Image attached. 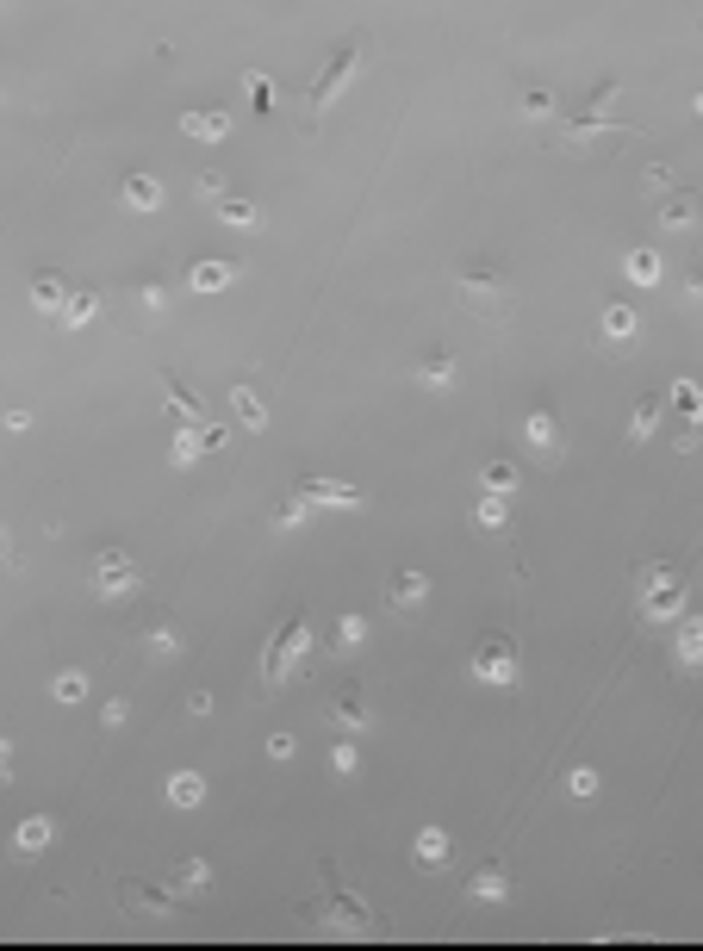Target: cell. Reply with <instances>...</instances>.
Returning <instances> with one entry per match:
<instances>
[{"label":"cell","instance_id":"cell-40","mask_svg":"<svg viewBox=\"0 0 703 951\" xmlns=\"http://www.w3.org/2000/svg\"><path fill=\"white\" fill-rule=\"evenodd\" d=\"M361 634H368V622H361V616H336V647H343V653L361 641Z\"/></svg>","mask_w":703,"mask_h":951},{"label":"cell","instance_id":"cell-17","mask_svg":"<svg viewBox=\"0 0 703 951\" xmlns=\"http://www.w3.org/2000/svg\"><path fill=\"white\" fill-rule=\"evenodd\" d=\"M168 883H175V896H206V889H212V864L206 858H181L175 871H168Z\"/></svg>","mask_w":703,"mask_h":951},{"label":"cell","instance_id":"cell-31","mask_svg":"<svg viewBox=\"0 0 703 951\" xmlns=\"http://www.w3.org/2000/svg\"><path fill=\"white\" fill-rule=\"evenodd\" d=\"M473 523H480V535H511V510H504V498H486L473 510Z\"/></svg>","mask_w":703,"mask_h":951},{"label":"cell","instance_id":"cell-21","mask_svg":"<svg viewBox=\"0 0 703 951\" xmlns=\"http://www.w3.org/2000/svg\"><path fill=\"white\" fill-rule=\"evenodd\" d=\"M119 902H125L131 914H144V920H168V914H175V902H168V896H156V889H137V883L119 889Z\"/></svg>","mask_w":703,"mask_h":951},{"label":"cell","instance_id":"cell-5","mask_svg":"<svg viewBox=\"0 0 703 951\" xmlns=\"http://www.w3.org/2000/svg\"><path fill=\"white\" fill-rule=\"evenodd\" d=\"M144 572H137V560L125 554V547H94V560H88V585L100 591V597H125Z\"/></svg>","mask_w":703,"mask_h":951},{"label":"cell","instance_id":"cell-39","mask_svg":"<svg viewBox=\"0 0 703 951\" xmlns=\"http://www.w3.org/2000/svg\"><path fill=\"white\" fill-rule=\"evenodd\" d=\"M672 405H679L685 417H697V411H703V398H697V380H672Z\"/></svg>","mask_w":703,"mask_h":951},{"label":"cell","instance_id":"cell-46","mask_svg":"<svg viewBox=\"0 0 703 951\" xmlns=\"http://www.w3.org/2000/svg\"><path fill=\"white\" fill-rule=\"evenodd\" d=\"M137 305H144V311H162V286H156V280L137 286Z\"/></svg>","mask_w":703,"mask_h":951},{"label":"cell","instance_id":"cell-33","mask_svg":"<svg viewBox=\"0 0 703 951\" xmlns=\"http://www.w3.org/2000/svg\"><path fill=\"white\" fill-rule=\"evenodd\" d=\"M50 697H56V703H81V697H88V672H75V666L56 672V678H50Z\"/></svg>","mask_w":703,"mask_h":951},{"label":"cell","instance_id":"cell-49","mask_svg":"<svg viewBox=\"0 0 703 951\" xmlns=\"http://www.w3.org/2000/svg\"><path fill=\"white\" fill-rule=\"evenodd\" d=\"M7 541H13V535H7V523H0V554H7Z\"/></svg>","mask_w":703,"mask_h":951},{"label":"cell","instance_id":"cell-35","mask_svg":"<svg viewBox=\"0 0 703 951\" xmlns=\"http://www.w3.org/2000/svg\"><path fill=\"white\" fill-rule=\"evenodd\" d=\"M330 771H336V777H355V771H361V753H355V734H343V740L330 746Z\"/></svg>","mask_w":703,"mask_h":951},{"label":"cell","instance_id":"cell-9","mask_svg":"<svg viewBox=\"0 0 703 951\" xmlns=\"http://www.w3.org/2000/svg\"><path fill=\"white\" fill-rule=\"evenodd\" d=\"M330 728H343V734L374 728V715H368V697H361V684H343V690L330 697Z\"/></svg>","mask_w":703,"mask_h":951},{"label":"cell","instance_id":"cell-11","mask_svg":"<svg viewBox=\"0 0 703 951\" xmlns=\"http://www.w3.org/2000/svg\"><path fill=\"white\" fill-rule=\"evenodd\" d=\"M424 597H430V572H417V566H399V572H392V579H386V603H392V610H417V603H424Z\"/></svg>","mask_w":703,"mask_h":951},{"label":"cell","instance_id":"cell-1","mask_svg":"<svg viewBox=\"0 0 703 951\" xmlns=\"http://www.w3.org/2000/svg\"><path fill=\"white\" fill-rule=\"evenodd\" d=\"M448 280H455V299L480 317V324H511L517 317V280L504 274L492 255H455Z\"/></svg>","mask_w":703,"mask_h":951},{"label":"cell","instance_id":"cell-48","mask_svg":"<svg viewBox=\"0 0 703 951\" xmlns=\"http://www.w3.org/2000/svg\"><path fill=\"white\" fill-rule=\"evenodd\" d=\"M187 715H212V690H193V697H187Z\"/></svg>","mask_w":703,"mask_h":951},{"label":"cell","instance_id":"cell-23","mask_svg":"<svg viewBox=\"0 0 703 951\" xmlns=\"http://www.w3.org/2000/svg\"><path fill=\"white\" fill-rule=\"evenodd\" d=\"M119 193H125L131 212H156V206H162V181H156V175H125Z\"/></svg>","mask_w":703,"mask_h":951},{"label":"cell","instance_id":"cell-7","mask_svg":"<svg viewBox=\"0 0 703 951\" xmlns=\"http://www.w3.org/2000/svg\"><path fill=\"white\" fill-rule=\"evenodd\" d=\"M137 653H144V659H181L187 653V634L175 628V616H144V622H137Z\"/></svg>","mask_w":703,"mask_h":951},{"label":"cell","instance_id":"cell-24","mask_svg":"<svg viewBox=\"0 0 703 951\" xmlns=\"http://www.w3.org/2000/svg\"><path fill=\"white\" fill-rule=\"evenodd\" d=\"M32 305H38V311H63V305H69V280L50 274V268L32 274Z\"/></svg>","mask_w":703,"mask_h":951},{"label":"cell","instance_id":"cell-4","mask_svg":"<svg viewBox=\"0 0 703 951\" xmlns=\"http://www.w3.org/2000/svg\"><path fill=\"white\" fill-rule=\"evenodd\" d=\"M305 647H312V628H305V616H287L274 628V641H268V659H262V690H280L293 678V666L305 659Z\"/></svg>","mask_w":703,"mask_h":951},{"label":"cell","instance_id":"cell-37","mask_svg":"<svg viewBox=\"0 0 703 951\" xmlns=\"http://www.w3.org/2000/svg\"><path fill=\"white\" fill-rule=\"evenodd\" d=\"M168 460H175V467H193V460H200V436H193V429H181L175 448H168Z\"/></svg>","mask_w":703,"mask_h":951},{"label":"cell","instance_id":"cell-28","mask_svg":"<svg viewBox=\"0 0 703 951\" xmlns=\"http://www.w3.org/2000/svg\"><path fill=\"white\" fill-rule=\"evenodd\" d=\"M598 324H604L598 336H610V342H629V336L641 330V324H635V311H629V305H604V317H598Z\"/></svg>","mask_w":703,"mask_h":951},{"label":"cell","instance_id":"cell-44","mask_svg":"<svg viewBox=\"0 0 703 951\" xmlns=\"http://www.w3.org/2000/svg\"><path fill=\"white\" fill-rule=\"evenodd\" d=\"M641 181H648V193H672V168H648Z\"/></svg>","mask_w":703,"mask_h":951},{"label":"cell","instance_id":"cell-6","mask_svg":"<svg viewBox=\"0 0 703 951\" xmlns=\"http://www.w3.org/2000/svg\"><path fill=\"white\" fill-rule=\"evenodd\" d=\"M293 498H305V504H324V510H361V504H368V492H361V485L318 479V473H299V479H293Z\"/></svg>","mask_w":703,"mask_h":951},{"label":"cell","instance_id":"cell-15","mask_svg":"<svg viewBox=\"0 0 703 951\" xmlns=\"http://www.w3.org/2000/svg\"><path fill=\"white\" fill-rule=\"evenodd\" d=\"M231 411H237V423L249 429V436H256V429H268V398L256 392V386H231Z\"/></svg>","mask_w":703,"mask_h":951},{"label":"cell","instance_id":"cell-36","mask_svg":"<svg viewBox=\"0 0 703 951\" xmlns=\"http://www.w3.org/2000/svg\"><path fill=\"white\" fill-rule=\"evenodd\" d=\"M697 659H703V628L685 622V628H679V666H697Z\"/></svg>","mask_w":703,"mask_h":951},{"label":"cell","instance_id":"cell-45","mask_svg":"<svg viewBox=\"0 0 703 951\" xmlns=\"http://www.w3.org/2000/svg\"><path fill=\"white\" fill-rule=\"evenodd\" d=\"M268 759H293V734H268Z\"/></svg>","mask_w":703,"mask_h":951},{"label":"cell","instance_id":"cell-22","mask_svg":"<svg viewBox=\"0 0 703 951\" xmlns=\"http://www.w3.org/2000/svg\"><path fill=\"white\" fill-rule=\"evenodd\" d=\"M168 802H175V809H200V802H206V777L200 771H168Z\"/></svg>","mask_w":703,"mask_h":951},{"label":"cell","instance_id":"cell-10","mask_svg":"<svg viewBox=\"0 0 703 951\" xmlns=\"http://www.w3.org/2000/svg\"><path fill=\"white\" fill-rule=\"evenodd\" d=\"M411 380L424 386V392H455V380H461V361L448 355V349H430L424 361L411 367Z\"/></svg>","mask_w":703,"mask_h":951},{"label":"cell","instance_id":"cell-14","mask_svg":"<svg viewBox=\"0 0 703 951\" xmlns=\"http://www.w3.org/2000/svg\"><path fill=\"white\" fill-rule=\"evenodd\" d=\"M467 896L473 902H511V871H504V864H480V871L467 877Z\"/></svg>","mask_w":703,"mask_h":951},{"label":"cell","instance_id":"cell-8","mask_svg":"<svg viewBox=\"0 0 703 951\" xmlns=\"http://www.w3.org/2000/svg\"><path fill=\"white\" fill-rule=\"evenodd\" d=\"M523 442L536 448L542 460H560V454H567V429H560V411H554V405H536V411L523 417Z\"/></svg>","mask_w":703,"mask_h":951},{"label":"cell","instance_id":"cell-30","mask_svg":"<svg viewBox=\"0 0 703 951\" xmlns=\"http://www.w3.org/2000/svg\"><path fill=\"white\" fill-rule=\"evenodd\" d=\"M660 429V398H641V405L629 411V442H648Z\"/></svg>","mask_w":703,"mask_h":951},{"label":"cell","instance_id":"cell-12","mask_svg":"<svg viewBox=\"0 0 703 951\" xmlns=\"http://www.w3.org/2000/svg\"><path fill=\"white\" fill-rule=\"evenodd\" d=\"M411 858H417V871H442V864L455 858V840H448V827H417Z\"/></svg>","mask_w":703,"mask_h":951},{"label":"cell","instance_id":"cell-19","mask_svg":"<svg viewBox=\"0 0 703 951\" xmlns=\"http://www.w3.org/2000/svg\"><path fill=\"white\" fill-rule=\"evenodd\" d=\"M231 280H237V262H193V268H187V286H193V293H224Z\"/></svg>","mask_w":703,"mask_h":951},{"label":"cell","instance_id":"cell-3","mask_svg":"<svg viewBox=\"0 0 703 951\" xmlns=\"http://www.w3.org/2000/svg\"><path fill=\"white\" fill-rule=\"evenodd\" d=\"M467 672L480 678V684H492V690H511L517 678H523V653H517V634H504V628H492L480 647H473V659H467Z\"/></svg>","mask_w":703,"mask_h":951},{"label":"cell","instance_id":"cell-20","mask_svg":"<svg viewBox=\"0 0 703 951\" xmlns=\"http://www.w3.org/2000/svg\"><path fill=\"white\" fill-rule=\"evenodd\" d=\"M162 405L175 411L181 423H206V417H200V398H193V392L181 386V373H162Z\"/></svg>","mask_w":703,"mask_h":951},{"label":"cell","instance_id":"cell-27","mask_svg":"<svg viewBox=\"0 0 703 951\" xmlns=\"http://www.w3.org/2000/svg\"><path fill=\"white\" fill-rule=\"evenodd\" d=\"M480 485H486V498L517 492V467H511V460H486V467H480Z\"/></svg>","mask_w":703,"mask_h":951},{"label":"cell","instance_id":"cell-16","mask_svg":"<svg viewBox=\"0 0 703 951\" xmlns=\"http://www.w3.org/2000/svg\"><path fill=\"white\" fill-rule=\"evenodd\" d=\"M50 840H56V821H50V815H25V821H19V833H13V852H19V858H32V852H44Z\"/></svg>","mask_w":703,"mask_h":951},{"label":"cell","instance_id":"cell-47","mask_svg":"<svg viewBox=\"0 0 703 951\" xmlns=\"http://www.w3.org/2000/svg\"><path fill=\"white\" fill-rule=\"evenodd\" d=\"M125 715H131V703H125V697H112V703H106V728H119Z\"/></svg>","mask_w":703,"mask_h":951},{"label":"cell","instance_id":"cell-38","mask_svg":"<svg viewBox=\"0 0 703 951\" xmlns=\"http://www.w3.org/2000/svg\"><path fill=\"white\" fill-rule=\"evenodd\" d=\"M243 88H249V100H256V112H268V106H274V88H268V75H262V69H249V75H243Z\"/></svg>","mask_w":703,"mask_h":951},{"label":"cell","instance_id":"cell-29","mask_svg":"<svg viewBox=\"0 0 703 951\" xmlns=\"http://www.w3.org/2000/svg\"><path fill=\"white\" fill-rule=\"evenodd\" d=\"M697 218V193H666V206H660V224L666 230H685Z\"/></svg>","mask_w":703,"mask_h":951},{"label":"cell","instance_id":"cell-13","mask_svg":"<svg viewBox=\"0 0 703 951\" xmlns=\"http://www.w3.org/2000/svg\"><path fill=\"white\" fill-rule=\"evenodd\" d=\"M212 212H218V224H231V230H262V224H268V218H262V206H256V199H243V193L212 199Z\"/></svg>","mask_w":703,"mask_h":951},{"label":"cell","instance_id":"cell-26","mask_svg":"<svg viewBox=\"0 0 703 951\" xmlns=\"http://www.w3.org/2000/svg\"><path fill=\"white\" fill-rule=\"evenodd\" d=\"M623 274H629L635 286H660V255H654V249H629V255H623Z\"/></svg>","mask_w":703,"mask_h":951},{"label":"cell","instance_id":"cell-34","mask_svg":"<svg viewBox=\"0 0 703 951\" xmlns=\"http://www.w3.org/2000/svg\"><path fill=\"white\" fill-rule=\"evenodd\" d=\"M554 106H560V100H554V88H523V100H517L523 119H554Z\"/></svg>","mask_w":703,"mask_h":951},{"label":"cell","instance_id":"cell-2","mask_svg":"<svg viewBox=\"0 0 703 951\" xmlns=\"http://www.w3.org/2000/svg\"><path fill=\"white\" fill-rule=\"evenodd\" d=\"M368 56H374V38H368V32H355L349 44H336V50L324 56V69H318V88H312V131L324 125V112H330V100H336V94L349 88V81H355V69L368 63Z\"/></svg>","mask_w":703,"mask_h":951},{"label":"cell","instance_id":"cell-32","mask_svg":"<svg viewBox=\"0 0 703 951\" xmlns=\"http://www.w3.org/2000/svg\"><path fill=\"white\" fill-rule=\"evenodd\" d=\"M56 317H63L69 330H81V324H88V317H100V293H69V305L56 311Z\"/></svg>","mask_w":703,"mask_h":951},{"label":"cell","instance_id":"cell-25","mask_svg":"<svg viewBox=\"0 0 703 951\" xmlns=\"http://www.w3.org/2000/svg\"><path fill=\"white\" fill-rule=\"evenodd\" d=\"M305 523H312V504H305V498H280V504H268V529L287 535V529H305Z\"/></svg>","mask_w":703,"mask_h":951},{"label":"cell","instance_id":"cell-18","mask_svg":"<svg viewBox=\"0 0 703 951\" xmlns=\"http://www.w3.org/2000/svg\"><path fill=\"white\" fill-rule=\"evenodd\" d=\"M181 131L200 143H224L231 137V112H181Z\"/></svg>","mask_w":703,"mask_h":951},{"label":"cell","instance_id":"cell-43","mask_svg":"<svg viewBox=\"0 0 703 951\" xmlns=\"http://www.w3.org/2000/svg\"><path fill=\"white\" fill-rule=\"evenodd\" d=\"M193 193H200V199H224V175H200V181H193Z\"/></svg>","mask_w":703,"mask_h":951},{"label":"cell","instance_id":"cell-42","mask_svg":"<svg viewBox=\"0 0 703 951\" xmlns=\"http://www.w3.org/2000/svg\"><path fill=\"white\" fill-rule=\"evenodd\" d=\"M193 436H200V454H212V448L231 442V429H218V423H193Z\"/></svg>","mask_w":703,"mask_h":951},{"label":"cell","instance_id":"cell-41","mask_svg":"<svg viewBox=\"0 0 703 951\" xmlns=\"http://www.w3.org/2000/svg\"><path fill=\"white\" fill-rule=\"evenodd\" d=\"M567 790H573V796H598V771H592V765H573V771H567Z\"/></svg>","mask_w":703,"mask_h":951}]
</instances>
